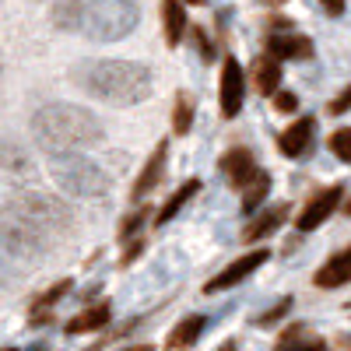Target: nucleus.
Returning a JSON list of instances; mask_svg holds the SVG:
<instances>
[{"mask_svg": "<svg viewBox=\"0 0 351 351\" xmlns=\"http://www.w3.org/2000/svg\"><path fill=\"white\" fill-rule=\"evenodd\" d=\"M71 81L109 106H137L155 92L152 71L134 60H81L71 67Z\"/></svg>", "mask_w": 351, "mask_h": 351, "instance_id": "nucleus-1", "label": "nucleus"}, {"mask_svg": "<svg viewBox=\"0 0 351 351\" xmlns=\"http://www.w3.org/2000/svg\"><path fill=\"white\" fill-rule=\"evenodd\" d=\"M32 137L49 155H64V152H84V148L102 144L106 127H102L99 116L88 112L84 106L49 102V106L32 112Z\"/></svg>", "mask_w": 351, "mask_h": 351, "instance_id": "nucleus-2", "label": "nucleus"}, {"mask_svg": "<svg viewBox=\"0 0 351 351\" xmlns=\"http://www.w3.org/2000/svg\"><path fill=\"white\" fill-rule=\"evenodd\" d=\"M8 211L21 218L25 225H32L39 236L46 232H71L74 228V208L56 193H39V190H25L8 200Z\"/></svg>", "mask_w": 351, "mask_h": 351, "instance_id": "nucleus-3", "label": "nucleus"}, {"mask_svg": "<svg viewBox=\"0 0 351 351\" xmlns=\"http://www.w3.org/2000/svg\"><path fill=\"white\" fill-rule=\"evenodd\" d=\"M141 21V8L134 0H95L84 4L81 32L92 43H120L127 39Z\"/></svg>", "mask_w": 351, "mask_h": 351, "instance_id": "nucleus-4", "label": "nucleus"}, {"mask_svg": "<svg viewBox=\"0 0 351 351\" xmlns=\"http://www.w3.org/2000/svg\"><path fill=\"white\" fill-rule=\"evenodd\" d=\"M49 176H53V183L60 186L64 193H71V197L102 200L109 193V176L95 162H88L84 155H77V152L53 155L49 158Z\"/></svg>", "mask_w": 351, "mask_h": 351, "instance_id": "nucleus-5", "label": "nucleus"}, {"mask_svg": "<svg viewBox=\"0 0 351 351\" xmlns=\"http://www.w3.org/2000/svg\"><path fill=\"white\" fill-rule=\"evenodd\" d=\"M0 250L18 260H39L46 253V236H39L32 225H25L11 211H0Z\"/></svg>", "mask_w": 351, "mask_h": 351, "instance_id": "nucleus-6", "label": "nucleus"}, {"mask_svg": "<svg viewBox=\"0 0 351 351\" xmlns=\"http://www.w3.org/2000/svg\"><path fill=\"white\" fill-rule=\"evenodd\" d=\"M243 99H246V74H243L236 56H225V64H221V84H218V106H221L225 120H236L239 109H243Z\"/></svg>", "mask_w": 351, "mask_h": 351, "instance_id": "nucleus-7", "label": "nucleus"}, {"mask_svg": "<svg viewBox=\"0 0 351 351\" xmlns=\"http://www.w3.org/2000/svg\"><path fill=\"white\" fill-rule=\"evenodd\" d=\"M267 260H271V253L263 250V246H260V250H250V253H243L239 260H232V263H228V267H225L221 274H215L208 285H204V291H208V295H215V291L236 288V285H239V281H246L253 271H260Z\"/></svg>", "mask_w": 351, "mask_h": 351, "instance_id": "nucleus-8", "label": "nucleus"}, {"mask_svg": "<svg viewBox=\"0 0 351 351\" xmlns=\"http://www.w3.org/2000/svg\"><path fill=\"white\" fill-rule=\"evenodd\" d=\"M341 200H344V186H327V190L313 193L309 204L302 208V215L295 218L299 232H313V228H319V225H324V221L341 208Z\"/></svg>", "mask_w": 351, "mask_h": 351, "instance_id": "nucleus-9", "label": "nucleus"}, {"mask_svg": "<svg viewBox=\"0 0 351 351\" xmlns=\"http://www.w3.org/2000/svg\"><path fill=\"white\" fill-rule=\"evenodd\" d=\"M267 56L274 60H309L313 56V39L299 32H271L267 36Z\"/></svg>", "mask_w": 351, "mask_h": 351, "instance_id": "nucleus-10", "label": "nucleus"}, {"mask_svg": "<svg viewBox=\"0 0 351 351\" xmlns=\"http://www.w3.org/2000/svg\"><path fill=\"white\" fill-rule=\"evenodd\" d=\"M221 172H225V180H228L232 186L243 190V186L253 183V176H256L260 169H256V158H253L250 148H228V152L221 155Z\"/></svg>", "mask_w": 351, "mask_h": 351, "instance_id": "nucleus-11", "label": "nucleus"}, {"mask_svg": "<svg viewBox=\"0 0 351 351\" xmlns=\"http://www.w3.org/2000/svg\"><path fill=\"white\" fill-rule=\"evenodd\" d=\"M165 158H169V141H158L155 144V152H152V158L144 162V169H141V176L134 180V200H144L152 190H158V183H162V176H165Z\"/></svg>", "mask_w": 351, "mask_h": 351, "instance_id": "nucleus-12", "label": "nucleus"}, {"mask_svg": "<svg viewBox=\"0 0 351 351\" xmlns=\"http://www.w3.org/2000/svg\"><path fill=\"white\" fill-rule=\"evenodd\" d=\"M313 134H316V120H313V116H302V120H295L291 127L281 130L278 148H281L288 158H299V155H306V148L313 144Z\"/></svg>", "mask_w": 351, "mask_h": 351, "instance_id": "nucleus-13", "label": "nucleus"}, {"mask_svg": "<svg viewBox=\"0 0 351 351\" xmlns=\"http://www.w3.org/2000/svg\"><path fill=\"white\" fill-rule=\"evenodd\" d=\"M348 281H351V246L341 250V253H334L324 267L316 271V278H313L316 288H341Z\"/></svg>", "mask_w": 351, "mask_h": 351, "instance_id": "nucleus-14", "label": "nucleus"}, {"mask_svg": "<svg viewBox=\"0 0 351 351\" xmlns=\"http://www.w3.org/2000/svg\"><path fill=\"white\" fill-rule=\"evenodd\" d=\"M109 319H112V306L95 302V306H88V309H81L77 316L67 319V334H95V330L109 327Z\"/></svg>", "mask_w": 351, "mask_h": 351, "instance_id": "nucleus-15", "label": "nucleus"}, {"mask_svg": "<svg viewBox=\"0 0 351 351\" xmlns=\"http://www.w3.org/2000/svg\"><path fill=\"white\" fill-rule=\"evenodd\" d=\"M186 11H183V0H162V36L169 46H180V39L186 36Z\"/></svg>", "mask_w": 351, "mask_h": 351, "instance_id": "nucleus-16", "label": "nucleus"}, {"mask_svg": "<svg viewBox=\"0 0 351 351\" xmlns=\"http://www.w3.org/2000/svg\"><path fill=\"white\" fill-rule=\"evenodd\" d=\"M288 218V204H274L271 211L256 215L246 228H243V243H256V239H267L274 228H281V221Z\"/></svg>", "mask_w": 351, "mask_h": 351, "instance_id": "nucleus-17", "label": "nucleus"}, {"mask_svg": "<svg viewBox=\"0 0 351 351\" xmlns=\"http://www.w3.org/2000/svg\"><path fill=\"white\" fill-rule=\"evenodd\" d=\"M204 327H208V319H204L200 313H193V316H183L180 324L172 327V334H169L165 348H169V351H183V348L197 344V341H200V334H204Z\"/></svg>", "mask_w": 351, "mask_h": 351, "instance_id": "nucleus-18", "label": "nucleus"}, {"mask_svg": "<svg viewBox=\"0 0 351 351\" xmlns=\"http://www.w3.org/2000/svg\"><path fill=\"white\" fill-rule=\"evenodd\" d=\"M274 351H327V341L324 337H313L302 324H295V327H288L281 334V341L274 344Z\"/></svg>", "mask_w": 351, "mask_h": 351, "instance_id": "nucleus-19", "label": "nucleus"}, {"mask_svg": "<svg viewBox=\"0 0 351 351\" xmlns=\"http://www.w3.org/2000/svg\"><path fill=\"white\" fill-rule=\"evenodd\" d=\"M253 84L260 95H274L278 84H281V64L274 60V56H260V60L253 64Z\"/></svg>", "mask_w": 351, "mask_h": 351, "instance_id": "nucleus-20", "label": "nucleus"}, {"mask_svg": "<svg viewBox=\"0 0 351 351\" xmlns=\"http://www.w3.org/2000/svg\"><path fill=\"white\" fill-rule=\"evenodd\" d=\"M197 190H200V180H186V183H183L180 190H176V193H172V197H169V200L162 204V211H158L155 225H169V221H172V218L180 215V211L186 208V204L193 200V193H197Z\"/></svg>", "mask_w": 351, "mask_h": 351, "instance_id": "nucleus-21", "label": "nucleus"}, {"mask_svg": "<svg viewBox=\"0 0 351 351\" xmlns=\"http://www.w3.org/2000/svg\"><path fill=\"white\" fill-rule=\"evenodd\" d=\"M81 18H84V4L81 0H60V4L53 8V25L71 32V28H81Z\"/></svg>", "mask_w": 351, "mask_h": 351, "instance_id": "nucleus-22", "label": "nucleus"}, {"mask_svg": "<svg viewBox=\"0 0 351 351\" xmlns=\"http://www.w3.org/2000/svg\"><path fill=\"white\" fill-rule=\"evenodd\" d=\"M267 190H271V176H267V172H256V176H253V183L243 186V211L253 215L260 204L267 200Z\"/></svg>", "mask_w": 351, "mask_h": 351, "instance_id": "nucleus-23", "label": "nucleus"}, {"mask_svg": "<svg viewBox=\"0 0 351 351\" xmlns=\"http://www.w3.org/2000/svg\"><path fill=\"white\" fill-rule=\"evenodd\" d=\"M190 127H193V99L186 92H180L176 106H172V134L183 137V134H190Z\"/></svg>", "mask_w": 351, "mask_h": 351, "instance_id": "nucleus-24", "label": "nucleus"}, {"mask_svg": "<svg viewBox=\"0 0 351 351\" xmlns=\"http://www.w3.org/2000/svg\"><path fill=\"white\" fill-rule=\"evenodd\" d=\"M71 285H74L71 278H64V281H56V285H53L49 291H43V295H39V299L32 302V309H49V306H56V302H60V299L67 295V291H71Z\"/></svg>", "mask_w": 351, "mask_h": 351, "instance_id": "nucleus-25", "label": "nucleus"}, {"mask_svg": "<svg viewBox=\"0 0 351 351\" xmlns=\"http://www.w3.org/2000/svg\"><path fill=\"white\" fill-rule=\"evenodd\" d=\"M330 152L341 162H351V127H341V130L330 134Z\"/></svg>", "mask_w": 351, "mask_h": 351, "instance_id": "nucleus-26", "label": "nucleus"}, {"mask_svg": "<svg viewBox=\"0 0 351 351\" xmlns=\"http://www.w3.org/2000/svg\"><path fill=\"white\" fill-rule=\"evenodd\" d=\"M144 218H148V208H137V211H130V215H127V221L120 225V239H130L134 232L144 225Z\"/></svg>", "mask_w": 351, "mask_h": 351, "instance_id": "nucleus-27", "label": "nucleus"}, {"mask_svg": "<svg viewBox=\"0 0 351 351\" xmlns=\"http://www.w3.org/2000/svg\"><path fill=\"white\" fill-rule=\"evenodd\" d=\"M288 309H291V299H281L278 306H271L263 316H256V324H260V327H271V324H278L281 316H288Z\"/></svg>", "mask_w": 351, "mask_h": 351, "instance_id": "nucleus-28", "label": "nucleus"}, {"mask_svg": "<svg viewBox=\"0 0 351 351\" xmlns=\"http://www.w3.org/2000/svg\"><path fill=\"white\" fill-rule=\"evenodd\" d=\"M274 109H278V112H295V109H299L295 92H274Z\"/></svg>", "mask_w": 351, "mask_h": 351, "instance_id": "nucleus-29", "label": "nucleus"}, {"mask_svg": "<svg viewBox=\"0 0 351 351\" xmlns=\"http://www.w3.org/2000/svg\"><path fill=\"white\" fill-rule=\"evenodd\" d=\"M327 109H330L334 116H341V112H348V109H351V84L344 88L341 95H334V99H330V106H327Z\"/></svg>", "mask_w": 351, "mask_h": 351, "instance_id": "nucleus-30", "label": "nucleus"}, {"mask_svg": "<svg viewBox=\"0 0 351 351\" xmlns=\"http://www.w3.org/2000/svg\"><path fill=\"white\" fill-rule=\"evenodd\" d=\"M193 43H197V49H200V56H204V60H211V56H215V49H211L208 36H204L200 28H193Z\"/></svg>", "mask_w": 351, "mask_h": 351, "instance_id": "nucleus-31", "label": "nucleus"}, {"mask_svg": "<svg viewBox=\"0 0 351 351\" xmlns=\"http://www.w3.org/2000/svg\"><path fill=\"white\" fill-rule=\"evenodd\" d=\"M319 4H324V11H327L330 18H341V14H344V0H319Z\"/></svg>", "mask_w": 351, "mask_h": 351, "instance_id": "nucleus-32", "label": "nucleus"}, {"mask_svg": "<svg viewBox=\"0 0 351 351\" xmlns=\"http://www.w3.org/2000/svg\"><path fill=\"white\" fill-rule=\"evenodd\" d=\"M141 250H144V239H134V243H130V250L123 253V263H134V260L141 256Z\"/></svg>", "mask_w": 351, "mask_h": 351, "instance_id": "nucleus-33", "label": "nucleus"}, {"mask_svg": "<svg viewBox=\"0 0 351 351\" xmlns=\"http://www.w3.org/2000/svg\"><path fill=\"white\" fill-rule=\"evenodd\" d=\"M8 281H11V278H8V271L0 267V288H8Z\"/></svg>", "mask_w": 351, "mask_h": 351, "instance_id": "nucleus-34", "label": "nucleus"}, {"mask_svg": "<svg viewBox=\"0 0 351 351\" xmlns=\"http://www.w3.org/2000/svg\"><path fill=\"white\" fill-rule=\"evenodd\" d=\"M218 351H236V341H228V344H221Z\"/></svg>", "mask_w": 351, "mask_h": 351, "instance_id": "nucleus-35", "label": "nucleus"}, {"mask_svg": "<svg viewBox=\"0 0 351 351\" xmlns=\"http://www.w3.org/2000/svg\"><path fill=\"white\" fill-rule=\"evenodd\" d=\"M127 351H152V344H137V348H127Z\"/></svg>", "mask_w": 351, "mask_h": 351, "instance_id": "nucleus-36", "label": "nucleus"}, {"mask_svg": "<svg viewBox=\"0 0 351 351\" xmlns=\"http://www.w3.org/2000/svg\"><path fill=\"white\" fill-rule=\"evenodd\" d=\"M183 4H204V0H183Z\"/></svg>", "mask_w": 351, "mask_h": 351, "instance_id": "nucleus-37", "label": "nucleus"}, {"mask_svg": "<svg viewBox=\"0 0 351 351\" xmlns=\"http://www.w3.org/2000/svg\"><path fill=\"white\" fill-rule=\"evenodd\" d=\"M271 4H285V0H271Z\"/></svg>", "mask_w": 351, "mask_h": 351, "instance_id": "nucleus-38", "label": "nucleus"}, {"mask_svg": "<svg viewBox=\"0 0 351 351\" xmlns=\"http://www.w3.org/2000/svg\"><path fill=\"white\" fill-rule=\"evenodd\" d=\"M348 215H351V200H348Z\"/></svg>", "mask_w": 351, "mask_h": 351, "instance_id": "nucleus-39", "label": "nucleus"}]
</instances>
